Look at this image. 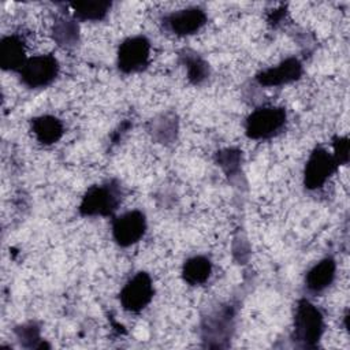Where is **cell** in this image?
<instances>
[{
	"mask_svg": "<svg viewBox=\"0 0 350 350\" xmlns=\"http://www.w3.org/2000/svg\"><path fill=\"white\" fill-rule=\"evenodd\" d=\"M324 329L323 314L308 299H299L294 313L293 340L301 347H316Z\"/></svg>",
	"mask_w": 350,
	"mask_h": 350,
	"instance_id": "obj_1",
	"label": "cell"
},
{
	"mask_svg": "<svg viewBox=\"0 0 350 350\" xmlns=\"http://www.w3.org/2000/svg\"><path fill=\"white\" fill-rule=\"evenodd\" d=\"M120 189L112 182L88 189L79 204L82 216H111L120 204Z\"/></svg>",
	"mask_w": 350,
	"mask_h": 350,
	"instance_id": "obj_2",
	"label": "cell"
},
{
	"mask_svg": "<svg viewBox=\"0 0 350 350\" xmlns=\"http://www.w3.org/2000/svg\"><path fill=\"white\" fill-rule=\"evenodd\" d=\"M286 118V109L282 107L257 108L246 118L245 133L252 139L271 138L284 127Z\"/></svg>",
	"mask_w": 350,
	"mask_h": 350,
	"instance_id": "obj_3",
	"label": "cell"
},
{
	"mask_svg": "<svg viewBox=\"0 0 350 350\" xmlns=\"http://www.w3.org/2000/svg\"><path fill=\"white\" fill-rule=\"evenodd\" d=\"M22 83L38 89L51 85L59 74V62L53 55H37L27 57L18 71Z\"/></svg>",
	"mask_w": 350,
	"mask_h": 350,
	"instance_id": "obj_4",
	"label": "cell"
},
{
	"mask_svg": "<svg viewBox=\"0 0 350 350\" xmlns=\"http://www.w3.org/2000/svg\"><path fill=\"white\" fill-rule=\"evenodd\" d=\"M150 57V42L144 36L126 38L118 49V68L124 74L146 68Z\"/></svg>",
	"mask_w": 350,
	"mask_h": 350,
	"instance_id": "obj_5",
	"label": "cell"
},
{
	"mask_svg": "<svg viewBox=\"0 0 350 350\" xmlns=\"http://www.w3.org/2000/svg\"><path fill=\"white\" fill-rule=\"evenodd\" d=\"M152 279L146 272H137L120 290L119 301L124 310L138 313L145 309L153 298Z\"/></svg>",
	"mask_w": 350,
	"mask_h": 350,
	"instance_id": "obj_6",
	"label": "cell"
},
{
	"mask_svg": "<svg viewBox=\"0 0 350 350\" xmlns=\"http://www.w3.org/2000/svg\"><path fill=\"white\" fill-rule=\"evenodd\" d=\"M338 163L334 154L328 153L324 148L317 146L309 156L305 172H304V185L309 190H316L321 187L328 178L338 170Z\"/></svg>",
	"mask_w": 350,
	"mask_h": 350,
	"instance_id": "obj_7",
	"label": "cell"
},
{
	"mask_svg": "<svg viewBox=\"0 0 350 350\" xmlns=\"http://www.w3.org/2000/svg\"><path fill=\"white\" fill-rule=\"evenodd\" d=\"M146 231V219L141 211H129L115 217L112 221V237L122 247L137 243Z\"/></svg>",
	"mask_w": 350,
	"mask_h": 350,
	"instance_id": "obj_8",
	"label": "cell"
},
{
	"mask_svg": "<svg viewBox=\"0 0 350 350\" xmlns=\"http://www.w3.org/2000/svg\"><path fill=\"white\" fill-rule=\"evenodd\" d=\"M163 23L164 29L175 36H190L206 23V14L201 8L190 7L165 15Z\"/></svg>",
	"mask_w": 350,
	"mask_h": 350,
	"instance_id": "obj_9",
	"label": "cell"
},
{
	"mask_svg": "<svg viewBox=\"0 0 350 350\" xmlns=\"http://www.w3.org/2000/svg\"><path fill=\"white\" fill-rule=\"evenodd\" d=\"M302 75V64L295 57H288L275 67L260 71L256 81L262 86H280L294 82Z\"/></svg>",
	"mask_w": 350,
	"mask_h": 350,
	"instance_id": "obj_10",
	"label": "cell"
},
{
	"mask_svg": "<svg viewBox=\"0 0 350 350\" xmlns=\"http://www.w3.org/2000/svg\"><path fill=\"white\" fill-rule=\"evenodd\" d=\"M27 60L25 44L16 34L5 36L0 41V66L7 71H19Z\"/></svg>",
	"mask_w": 350,
	"mask_h": 350,
	"instance_id": "obj_11",
	"label": "cell"
},
{
	"mask_svg": "<svg viewBox=\"0 0 350 350\" xmlns=\"http://www.w3.org/2000/svg\"><path fill=\"white\" fill-rule=\"evenodd\" d=\"M30 124L36 139L42 145L56 144L64 133L62 120L52 115L36 116L31 119Z\"/></svg>",
	"mask_w": 350,
	"mask_h": 350,
	"instance_id": "obj_12",
	"label": "cell"
},
{
	"mask_svg": "<svg viewBox=\"0 0 350 350\" xmlns=\"http://www.w3.org/2000/svg\"><path fill=\"white\" fill-rule=\"evenodd\" d=\"M335 272H336L335 260L332 257L323 258L316 265H313L305 276V284L308 290L313 293L323 291L334 282Z\"/></svg>",
	"mask_w": 350,
	"mask_h": 350,
	"instance_id": "obj_13",
	"label": "cell"
},
{
	"mask_svg": "<svg viewBox=\"0 0 350 350\" xmlns=\"http://www.w3.org/2000/svg\"><path fill=\"white\" fill-rule=\"evenodd\" d=\"M212 273V262L204 256H193L187 258L182 267V278L190 286L205 283Z\"/></svg>",
	"mask_w": 350,
	"mask_h": 350,
	"instance_id": "obj_14",
	"label": "cell"
},
{
	"mask_svg": "<svg viewBox=\"0 0 350 350\" xmlns=\"http://www.w3.org/2000/svg\"><path fill=\"white\" fill-rule=\"evenodd\" d=\"M79 21H101L111 8V1H77L70 4Z\"/></svg>",
	"mask_w": 350,
	"mask_h": 350,
	"instance_id": "obj_15",
	"label": "cell"
},
{
	"mask_svg": "<svg viewBox=\"0 0 350 350\" xmlns=\"http://www.w3.org/2000/svg\"><path fill=\"white\" fill-rule=\"evenodd\" d=\"M183 64L187 70V78L191 83L200 85L208 78L209 74V67L205 60H202L198 55L196 53H185L182 55Z\"/></svg>",
	"mask_w": 350,
	"mask_h": 350,
	"instance_id": "obj_16",
	"label": "cell"
},
{
	"mask_svg": "<svg viewBox=\"0 0 350 350\" xmlns=\"http://www.w3.org/2000/svg\"><path fill=\"white\" fill-rule=\"evenodd\" d=\"M53 36L60 45H74L78 38V27L71 21H59L53 26Z\"/></svg>",
	"mask_w": 350,
	"mask_h": 350,
	"instance_id": "obj_17",
	"label": "cell"
},
{
	"mask_svg": "<svg viewBox=\"0 0 350 350\" xmlns=\"http://www.w3.org/2000/svg\"><path fill=\"white\" fill-rule=\"evenodd\" d=\"M334 157L338 165L349 161V139L346 137H336L334 139Z\"/></svg>",
	"mask_w": 350,
	"mask_h": 350,
	"instance_id": "obj_18",
	"label": "cell"
}]
</instances>
